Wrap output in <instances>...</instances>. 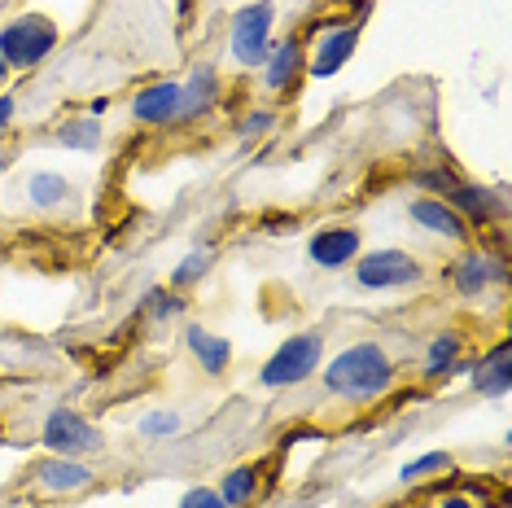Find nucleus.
<instances>
[{"mask_svg": "<svg viewBox=\"0 0 512 508\" xmlns=\"http://www.w3.org/2000/svg\"><path fill=\"white\" fill-rule=\"evenodd\" d=\"M57 145L62 149H75V154H97L101 149V119L92 114H75L57 127Z\"/></svg>", "mask_w": 512, "mask_h": 508, "instance_id": "obj_19", "label": "nucleus"}, {"mask_svg": "<svg viewBox=\"0 0 512 508\" xmlns=\"http://www.w3.org/2000/svg\"><path fill=\"white\" fill-rule=\"evenodd\" d=\"M272 27H276V5L272 0H254V5L237 9L228 27V49L237 57V66L259 71L272 53Z\"/></svg>", "mask_w": 512, "mask_h": 508, "instance_id": "obj_4", "label": "nucleus"}, {"mask_svg": "<svg viewBox=\"0 0 512 508\" xmlns=\"http://www.w3.org/2000/svg\"><path fill=\"white\" fill-rule=\"evenodd\" d=\"M451 281H456V290L464 298H473V294H482V290H491V285L504 281V259H499V254H486V250H469V254H460Z\"/></svg>", "mask_w": 512, "mask_h": 508, "instance_id": "obj_14", "label": "nucleus"}, {"mask_svg": "<svg viewBox=\"0 0 512 508\" xmlns=\"http://www.w3.org/2000/svg\"><path fill=\"white\" fill-rule=\"evenodd\" d=\"M57 49V27L44 14H22L0 27V57L9 71H36Z\"/></svg>", "mask_w": 512, "mask_h": 508, "instance_id": "obj_3", "label": "nucleus"}, {"mask_svg": "<svg viewBox=\"0 0 512 508\" xmlns=\"http://www.w3.org/2000/svg\"><path fill=\"white\" fill-rule=\"evenodd\" d=\"M219 101V75L215 66H193L189 79H180V110H176V123H193L202 114H211Z\"/></svg>", "mask_w": 512, "mask_h": 508, "instance_id": "obj_12", "label": "nucleus"}, {"mask_svg": "<svg viewBox=\"0 0 512 508\" xmlns=\"http://www.w3.org/2000/svg\"><path fill=\"white\" fill-rule=\"evenodd\" d=\"M180 508H228V504L219 500L215 487H189L180 495Z\"/></svg>", "mask_w": 512, "mask_h": 508, "instance_id": "obj_27", "label": "nucleus"}, {"mask_svg": "<svg viewBox=\"0 0 512 508\" xmlns=\"http://www.w3.org/2000/svg\"><path fill=\"white\" fill-rule=\"evenodd\" d=\"M442 469H451V452H425V456H412L399 469V482H421V478H434Z\"/></svg>", "mask_w": 512, "mask_h": 508, "instance_id": "obj_25", "label": "nucleus"}, {"mask_svg": "<svg viewBox=\"0 0 512 508\" xmlns=\"http://www.w3.org/2000/svg\"><path fill=\"white\" fill-rule=\"evenodd\" d=\"M407 219H412L416 228H425V233H434V237H447V241H464L469 237V224L451 211L442 198H412L407 202Z\"/></svg>", "mask_w": 512, "mask_h": 508, "instance_id": "obj_13", "label": "nucleus"}, {"mask_svg": "<svg viewBox=\"0 0 512 508\" xmlns=\"http://www.w3.org/2000/svg\"><path fill=\"white\" fill-rule=\"evenodd\" d=\"M27 198L40 211H57V206L71 198V180L57 176V171H36V176H27Z\"/></svg>", "mask_w": 512, "mask_h": 508, "instance_id": "obj_22", "label": "nucleus"}, {"mask_svg": "<svg viewBox=\"0 0 512 508\" xmlns=\"http://www.w3.org/2000/svg\"><path fill=\"white\" fill-rule=\"evenodd\" d=\"M324 364V338L316 329L311 333H294L272 351V360L259 368V381L267 390H285V386H302L320 373Z\"/></svg>", "mask_w": 512, "mask_h": 508, "instance_id": "obj_2", "label": "nucleus"}, {"mask_svg": "<svg viewBox=\"0 0 512 508\" xmlns=\"http://www.w3.org/2000/svg\"><path fill=\"white\" fill-rule=\"evenodd\" d=\"M272 127H276V114L267 106H254V110H246V119L237 123V136L241 141H259V136L272 132Z\"/></svg>", "mask_w": 512, "mask_h": 508, "instance_id": "obj_26", "label": "nucleus"}, {"mask_svg": "<svg viewBox=\"0 0 512 508\" xmlns=\"http://www.w3.org/2000/svg\"><path fill=\"white\" fill-rule=\"evenodd\" d=\"M184 342H189L193 360L202 364V373H206V377H219V373H224V368L232 364V342H228V338H219V333H211V329L189 325V329H184Z\"/></svg>", "mask_w": 512, "mask_h": 508, "instance_id": "obj_17", "label": "nucleus"}, {"mask_svg": "<svg viewBox=\"0 0 512 508\" xmlns=\"http://www.w3.org/2000/svg\"><path fill=\"white\" fill-rule=\"evenodd\" d=\"M302 66H307V57H302V40H281L272 44V53H267L263 62V88L267 92H285L294 88V79H302Z\"/></svg>", "mask_w": 512, "mask_h": 508, "instance_id": "obj_16", "label": "nucleus"}, {"mask_svg": "<svg viewBox=\"0 0 512 508\" xmlns=\"http://www.w3.org/2000/svg\"><path fill=\"white\" fill-rule=\"evenodd\" d=\"M320 377H324L329 395L368 403V399H381L394 386L399 368H394V360L386 355L381 342H351V346H342L329 364H320Z\"/></svg>", "mask_w": 512, "mask_h": 508, "instance_id": "obj_1", "label": "nucleus"}, {"mask_svg": "<svg viewBox=\"0 0 512 508\" xmlns=\"http://www.w3.org/2000/svg\"><path fill=\"white\" fill-rule=\"evenodd\" d=\"M473 390L486 399H504L508 386H512V342H499L491 355L473 360Z\"/></svg>", "mask_w": 512, "mask_h": 508, "instance_id": "obj_15", "label": "nucleus"}, {"mask_svg": "<svg viewBox=\"0 0 512 508\" xmlns=\"http://www.w3.org/2000/svg\"><path fill=\"white\" fill-rule=\"evenodd\" d=\"M416 281H421V263L399 246L372 250V254H359L355 259L359 290H403V285H416Z\"/></svg>", "mask_w": 512, "mask_h": 508, "instance_id": "obj_5", "label": "nucleus"}, {"mask_svg": "<svg viewBox=\"0 0 512 508\" xmlns=\"http://www.w3.org/2000/svg\"><path fill=\"white\" fill-rule=\"evenodd\" d=\"M141 316L149 320V325H167V320H180L184 311H189V303H184L180 290H167V285H154V290H145L141 298Z\"/></svg>", "mask_w": 512, "mask_h": 508, "instance_id": "obj_20", "label": "nucleus"}, {"mask_svg": "<svg viewBox=\"0 0 512 508\" xmlns=\"http://www.w3.org/2000/svg\"><path fill=\"white\" fill-rule=\"evenodd\" d=\"M351 5H355V14H368V9H364V5H368V0H351Z\"/></svg>", "mask_w": 512, "mask_h": 508, "instance_id": "obj_33", "label": "nucleus"}, {"mask_svg": "<svg viewBox=\"0 0 512 508\" xmlns=\"http://www.w3.org/2000/svg\"><path fill=\"white\" fill-rule=\"evenodd\" d=\"M219 500H224L228 508H246L254 504V495H259V469L254 465H237L224 473V482H219Z\"/></svg>", "mask_w": 512, "mask_h": 508, "instance_id": "obj_21", "label": "nucleus"}, {"mask_svg": "<svg viewBox=\"0 0 512 508\" xmlns=\"http://www.w3.org/2000/svg\"><path fill=\"white\" fill-rule=\"evenodd\" d=\"M106 110H110V101H106V97H97V101H92V106H88L92 119H101V114H106Z\"/></svg>", "mask_w": 512, "mask_h": 508, "instance_id": "obj_31", "label": "nucleus"}, {"mask_svg": "<svg viewBox=\"0 0 512 508\" xmlns=\"http://www.w3.org/2000/svg\"><path fill=\"white\" fill-rule=\"evenodd\" d=\"M438 508H482V504H473L469 495H442Z\"/></svg>", "mask_w": 512, "mask_h": 508, "instance_id": "obj_30", "label": "nucleus"}, {"mask_svg": "<svg viewBox=\"0 0 512 508\" xmlns=\"http://www.w3.org/2000/svg\"><path fill=\"white\" fill-rule=\"evenodd\" d=\"M14 114H18L14 97H9V92H0V136H5V127H9V123H14Z\"/></svg>", "mask_w": 512, "mask_h": 508, "instance_id": "obj_29", "label": "nucleus"}, {"mask_svg": "<svg viewBox=\"0 0 512 508\" xmlns=\"http://www.w3.org/2000/svg\"><path fill=\"white\" fill-rule=\"evenodd\" d=\"M460 360H464V338L460 333H438V338L429 342V351H425V377L429 381L451 377Z\"/></svg>", "mask_w": 512, "mask_h": 508, "instance_id": "obj_18", "label": "nucleus"}, {"mask_svg": "<svg viewBox=\"0 0 512 508\" xmlns=\"http://www.w3.org/2000/svg\"><path fill=\"white\" fill-rule=\"evenodd\" d=\"M176 110H180V79H158V84H149L132 97V119L145 127L176 123Z\"/></svg>", "mask_w": 512, "mask_h": 508, "instance_id": "obj_11", "label": "nucleus"}, {"mask_svg": "<svg viewBox=\"0 0 512 508\" xmlns=\"http://www.w3.org/2000/svg\"><path fill=\"white\" fill-rule=\"evenodd\" d=\"M136 430H141L145 438H176L184 430V421H180V412H171V408H154L136 421Z\"/></svg>", "mask_w": 512, "mask_h": 508, "instance_id": "obj_24", "label": "nucleus"}, {"mask_svg": "<svg viewBox=\"0 0 512 508\" xmlns=\"http://www.w3.org/2000/svg\"><path fill=\"white\" fill-rule=\"evenodd\" d=\"M425 184V189H438V193H447L451 184H456V176H451V171H425V176H416Z\"/></svg>", "mask_w": 512, "mask_h": 508, "instance_id": "obj_28", "label": "nucleus"}, {"mask_svg": "<svg viewBox=\"0 0 512 508\" xmlns=\"http://www.w3.org/2000/svg\"><path fill=\"white\" fill-rule=\"evenodd\" d=\"M92 465H84L79 456H44L36 465V482L53 495H75V491H88L92 487Z\"/></svg>", "mask_w": 512, "mask_h": 508, "instance_id": "obj_10", "label": "nucleus"}, {"mask_svg": "<svg viewBox=\"0 0 512 508\" xmlns=\"http://www.w3.org/2000/svg\"><path fill=\"white\" fill-rule=\"evenodd\" d=\"M482 508H495V504H482Z\"/></svg>", "mask_w": 512, "mask_h": 508, "instance_id": "obj_34", "label": "nucleus"}, {"mask_svg": "<svg viewBox=\"0 0 512 508\" xmlns=\"http://www.w3.org/2000/svg\"><path fill=\"white\" fill-rule=\"evenodd\" d=\"M442 202H447L451 211L464 219V224H477V228L499 224V219H504V198H499L495 189H486V184H464V180H456Z\"/></svg>", "mask_w": 512, "mask_h": 508, "instance_id": "obj_8", "label": "nucleus"}, {"mask_svg": "<svg viewBox=\"0 0 512 508\" xmlns=\"http://www.w3.org/2000/svg\"><path fill=\"white\" fill-rule=\"evenodd\" d=\"M9 75H14V71H9V66H5V57H0V92H5V84H9Z\"/></svg>", "mask_w": 512, "mask_h": 508, "instance_id": "obj_32", "label": "nucleus"}, {"mask_svg": "<svg viewBox=\"0 0 512 508\" xmlns=\"http://www.w3.org/2000/svg\"><path fill=\"white\" fill-rule=\"evenodd\" d=\"M355 49H359V27H355V22L324 31V36L316 40V49H311L307 75H311V79H329V75H337V71H342V66L355 57Z\"/></svg>", "mask_w": 512, "mask_h": 508, "instance_id": "obj_9", "label": "nucleus"}, {"mask_svg": "<svg viewBox=\"0 0 512 508\" xmlns=\"http://www.w3.org/2000/svg\"><path fill=\"white\" fill-rule=\"evenodd\" d=\"M40 438L53 456H88V452H101V447H106V434H101L88 417H79L75 408H53L49 417H44Z\"/></svg>", "mask_w": 512, "mask_h": 508, "instance_id": "obj_6", "label": "nucleus"}, {"mask_svg": "<svg viewBox=\"0 0 512 508\" xmlns=\"http://www.w3.org/2000/svg\"><path fill=\"white\" fill-rule=\"evenodd\" d=\"M359 254H364V241H359V228H351V224H329V228H320V233H311V241H307V259L324 272L351 268Z\"/></svg>", "mask_w": 512, "mask_h": 508, "instance_id": "obj_7", "label": "nucleus"}, {"mask_svg": "<svg viewBox=\"0 0 512 508\" xmlns=\"http://www.w3.org/2000/svg\"><path fill=\"white\" fill-rule=\"evenodd\" d=\"M215 268V250L211 246H197V250H189L184 259L171 268V290H189V285H197L206 272Z\"/></svg>", "mask_w": 512, "mask_h": 508, "instance_id": "obj_23", "label": "nucleus"}]
</instances>
